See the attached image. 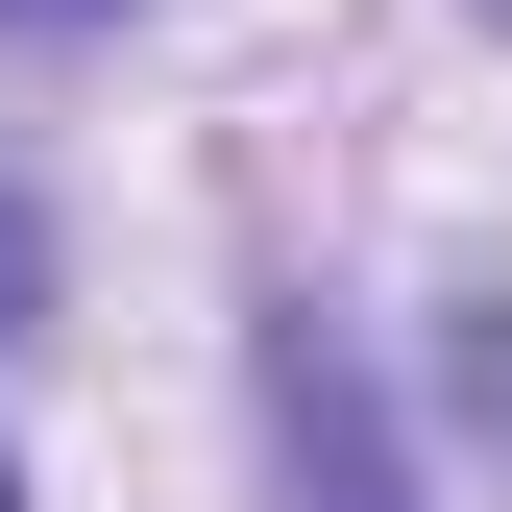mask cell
Listing matches in <instances>:
<instances>
[{
	"instance_id": "6da1fadb",
	"label": "cell",
	"mask_w": 512,
	"mask_h": 512,
	"mask_svg": "<svg viewBox=\"0 0 512 512\" xmlns=\"http://www.w3.org/2000/svg\"><path fill=\"white\" fill-rule=\"evenodd\" d=\"M269 439H293V512H391V439H366V366L269 317Z\"/></svg>"
},
{
	"instance_id": "277c9868",
	"label": "cell",
	"mask_w": 512,
	"mask_h": 512,
	"mask_svg": "<svg viewBox=\"0 0 512 512\" xmlns=\"http://www.w3.org/2000/svg\"><path fill=\"white\" fill-rule=\"evenodd\" d=\"M0 512H25V464H0Z\"/></svg>"
},
{
	"instance_id": "7a4b0ae2",
	"label": "cell",
	"mask_w": 512,
	"mask_h": 512,
	"mask_svg": "<svg viewBox=\"0 0 512 512\" xmlns=\"http://www.w3.org/2000/svg\"><path fill=\"white\" fill-rule=\"evenodd\" d=\"M0 317H49V220L25 196H0Z\"/></svg>"
},
{
	"instance_id": "3957f363",
	"label": "cell",
	"mask_w": 512,
	"mask_h": 512,
	"mask_svg": "<svg viewBox=\"0 0 512 512\" xmlns=\"http://www.w3.org/2000/svg\"><path fill=\"white\" fill-rule=\"evenodd\" d=\"M0 25H122V0H0Z\"/></svg>"
},
{
	"instance_id": "5b68a950",
	"label": "cell",
	"mask_w": 512,
	"mask_h": 512,
	"mask_svg": "<svg viewBox=\"0 0 512 512\" xmlns=\"http://www.w3.org/2000/svg\"><path fill=\"white\" fill-rule=\"evenodd\" d=\"M488 25H512V0H488Z\"/></svg>"
}]
</instances>
